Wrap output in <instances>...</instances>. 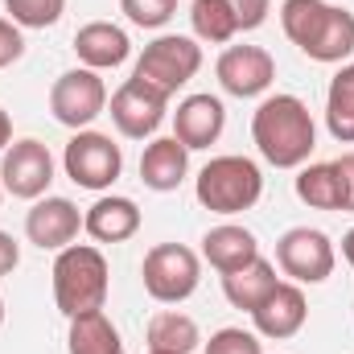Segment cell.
<instances>
[{"label": "cell", "instance_id": "cell-1", "mask_svg": "<svg viewBox=\"0 0 354 354\" xmlns=\"http://www.w3.org/2000/svg\"><path fill=\"white\" fill-rule=\"evenodd\" d=\"M252 140L268 165L301 169L309 153L317 149V128H313L309 107L297 95H268L252 115Z\"/></svg>", "mask_w": 354, "mask_h": 354}, {"label": "cell", "instance_id": "cell-2", "mask_svg": "<svg viewBox=\"0 0 354 354\" xmlns=\"http://www.w3.org/2000/svg\"><path fill=\"white\" fill-rule=\"evenodd\" d=\"M50 276H54V305H58L66 317L95 313V309L107 305L111 276H107V260H103L99 248H91V243H71V248H62Z\"/></svg>", "mask_w": 354, "mask_h": 354}, {"label": "cell", "instance_id": "cell-3", "mask_svg": "<svg viewBox=\"0 0 354 354\" xmlns=\"http://www.w3.org/2000/svg\"><path fill=\"white\" fill-rule=\"evenodd\" d=\"M194 194L206 210L214 214H243L260 202L264 194V174L252 157H239V153H227V157H214L202 165V174L194 181Z\"/></svg>", "mask_w": 354, "mask_h": 354}, {"label": "cell", "instance_id": "cell-4", "mask_svg": "<svg viewBox=\"0 0 354 354\" xmlns=\"http://www.w3.org/2000/svg\"><path fill=\"white\" fill-rule=\"evenodd\" d=\"M198 71H202V46L194 37L165 33V37L145 46V54L136 58L132 79H140L145 87H153V91H161L165 99H174L177 87H185Z\"/></svg>", "mask_w": 354, "mask_h": 354}, {"label": "cell", "instance_id": "cell-5", "mask_svg": "<svg viewBox=\"0 0 354 354\" xmlns=\"http://www.w3.org/2000/svg\"><path fill=\"white\" fill-rule=\"evenodd\" d=\"M140 280L153 301L181 305L185 297H194V288L202 280V260L185 243H157V248H149V256L140 264Z\"/></svg>", "mask_w": 354, "mask_h": 354}, {"label": "cell", "instance_id": "cell-6", "mask_svg": "<svg viewBox=\"0 0 354 354\" xmlns=\"http://www.w3.org/2000/svg\"><path fill=\"white\" fill-rule=\"evenodd\" d=\"M50 111H54L58 124L83 132L87 124H95L107 111V83L99 79V71L75 66V71H66V75L54 79V87H50Z\"/></svg>", "mask_w": 354, "mask_h": 354}, {"label": "cell", "instance_id": "cell-7", "mask_svg": "<svg viewBox=\"0 0 354 354\" xmlns=\"http://www.w3.org/2000/svg\"><path fill=\"white\" fill-rule=\"evenodd\" d=\"M334 243L317 227H292L276 239V264L297 284H322L334 276Z\"/></svg>", "mask_w": 354, "mask_h": 354}, {"label": "cell", "instance_id": "cell-8", "mask_svg": "<svg viewBox=\"0 0 354 354\" xmlns=\"http://www.w3.org/2000/svg\"><path fill=\"white\" fill-rule=\"evenodd\" d=\"M62 169L83 189H107L120 177V169H124V153H120V145L111 136L83 128V132L71 136V145L62 153Z\"/></svg>", "mask_w": 354, "mask_h": 354}, {"label": "cell", "instance_id": "cell-9", "mask_svg": "<svg viewBox=\"0 0 354 354\" xmlns=\"http://www.w3.org/2000/svg\"><path fill=\"white\" fill-rule=\"evenodd\" d=\"M54 181V157L41 140L25 136V140H12V149H4V161H0V185L4 194L12 198H25V202H37Z\"/></svg>", "mask_w": 354, "mask_h": 354}, {"label": "cell", "instance_id": "cell-10", "mask_svg": "<svg viewBox=\"0 0 354 354\" xmlns=\"http://www.w3.org/2000/svg\"><path fill=\"white\" fill-rule=\"evenodd\" d=\"M165 107H169V99H165L161 91L145 87L140 79H128L124 87L111 95L107 115H111V124L120 128V136L145 140V136H153V132L165 124Z\"/></svg>", "mask_w": 354, "mask_h": 354}, {"label": "cell", "instance_id": "cell-11", "mask_svg": "<svg viewBox=\"0 0 354 354\" xmlns=\"http://www.w3.org/2000/svg\"><path fill=\"white\" fill-rule=\"evenodd\" d=\"M214 75H218V83H223L227 95H235V99H256V95H264V91L272 87L276 62H272V54H268L264 46H227V50L218 54Z\"/></svg>", "mask_w": 354, "mask_h": 354}, {"label": "cell", "instance_id": "cell-12", "mask_svg": "<svg viewBox=\"0 0 354 354\" xmlns=\"http://www.w3.org/2000/svg\"><path fill=\"white\" fill-rule=\"evenodd\" d=\"M83 231V214L71 198H37L33 210L25 214V235L33 248L41 252H62L79 239Z\"/></svg>", "mask_w": 354, "mask_h": 354}, {"label": "cell", "instance_id": "cell-13", "mask_svg": "<svg viewBox=\"0 0 354 354\" xmlns=\"http://www.w3.org/2000/svg\"><path fill=\"white\" fill-rule=\"evenodd\" d=\"M305 317H309V301H305L301 284H284V280L252 309L256 334H260V338H272V342H284V338L301 334Z\"/></svg>", "mask_w": 354, "mask_h": 354}, {"label": "cell", "instance_id": "cell-14", "mask_svg": "<svg viewBox=\"0 0 354 354\" xmlns=\"http://www.w3.org/2000/svg\"><path fill=\"white\" fill-rule=\"evenodd\" d=\"M227 128V107L214 95H185L174 111V136L185 149H210Z\"/></svg>", "mask_w": 354, "mask_h": 354}, {"label": "cell", "instance_id": "cell-15", "mask_svg": "<svg viewBox=\"0 0 354 354\" xmlns=\"http://www.w3.org/2000/svg\"><path fill=\"white\" fill-rule=\"evenodd\" d=\"M189 174V149L177 140V136H157L145 145L140 153V181L157 194H169L177 189Z\"/></svg>", "mask_w": 354, "mask_h": 354}, {"label": "cell", "instance_id": "cell-16", "mask_svg": "<svg viewBox=\"0 0 354 354\" xmlns=\"http://www.w3.org/2000/svg\"><path fill=\"white\" fill-rule=\"evenodd\" d=\"M75 54L87 71H111L120 62H128L132 54V41L120 25L111 21H87L79 33H75Z\"/></svg>", "mask_w": 354, "mask_h": 354}, {"label": "cell", "instance_id": "cell-17", "mask_svg": "<svg viewBox=\"0 0 354 354\" xmlns=\"http://www.w3.org/2000/svg\"><path fill=\"white\" fill-rule=\"evenodd\" d=\"M256 256H260V243H256V235H252L248 227H239V223H218V227H210V231L202 235V260L214 268L218 276L252 264Z\"/></svg>", "mask_w": 354, "mask_h": 354}, {"label": "cell", "instance_id": "cell-18", "mask_svg": "<svg viewBox=\"0 0 354 354\" xmlns=\"http://www.w3.org/2000/svg\"><path fill=\"white\" fill-rule=\"evenodd\" d=\"M83 231L95 243H124V239H132L140 231V206L132 198H120V194L99 198L83 214Z\"/></svg>", "mask_w": 354, "mask_h": 354}, {"label": "cell", "instance_id": "cell-19", "mask_svg": "<svg viewBox=\"0 0 354 354\" xmlns=\"http://www.w3.org/2000/svg\"><path fill=\"white\" fill-rule=\"evenodd\" d=\"M276 284H280V280H276V268L268 264L264 256H256L252 264H243V268H235V272L223 276V297H227L235 309H248V313H252Z\"/></svg>", "mask_w": 354, "mask_h": 354}, {"label": "cell", "instance_id": "cell-20", "mask_svg": "<svg viewBox=\"0 0 354 354\" xmlns=\"http://www.w3.org/2000/svg\"><path fill=\"white\" fill-rule=\"evenodd\" d=\"M66 351L71 354H124V342H120L115 322H111L103 309H95V313H79V317H71Z\"/></svg>", "mask_w": 354, "mask_h": 354}, {"label": "cell", "instance_id": "cell-21", "mask_svg": "<svg viewBox=\"0 0 354 354\" xmlns=\"http://www.w3.org/2000/svg\"><path fill=\"white\" fill-rule=\"evenodd\" d=\"M198 342H202V334L189 313L165 309L149 322V354H194Z\"/></svg>", "mask_w": 354, "mask_h": 354}, {"label": "cell", "instance_id": "cell-22", "mask_svg": "<svg viewBox=\"0 0 354 354\" xmlns=\"http://www.w3.org/2000/svg\"><path fill=\"white\" fill-rule=\"evenodd\" d=\"M297 198L313 210H342L346 194H342V177L334 169V161H317V165H301L297 174Z\"/></svg>", "mask_w": 354, "mask_h": 354}, {"label": "cell", "instance_id": "cell-23", "mask_svg": "<svg viewBox=\"0 0 354 354\" xmlns=\"http://www.w3.org/2000/svg\"><path fill=\"white\" fill-rule=\"evenodd\" d=\"M354 54V12L342 4H330V17L317 33V41L305 50V58L313 62H342Z\"/></svg>", "mask_w": 354, "mask_h": 354}, {"label": "cell", "instance_id": "cell-24", "mask_svg": "<svg viewBox=\"0 0 354 354\" xmlns=\"http://www.w3.org/2000/svg\"><path fill=\"white\" fill-rule=\"evenodd\" d=\"M326 17H330V4H326V0H284V4H280L284 37H288L301 54L317 41V33H322Z\"/></svg>", "mask_w": 354, "mask_h": 354}, {"label": "cell", "instance_id": "cell-25", "mask_svg": "<svg viewBox=\"0 0 354 354\" xmlns=\"http://www.w3.org/2000/svg\"><path fill=\"white\" fill-rule=\"evenodd\" d=\"M326 128L338 145H354V66H342L326 91Z\"/></svg>", "mask_w": 354, "mask_h": 354}, {"label": "cell", "instance_id": "cell-26", "mask_svg": "<svg viewBox=\"0 0 354 354\" xmlns=\"http://www.w3.org/2000/svg\"><path fill=\"white\" fill-rule=\"evenodd\" d=\"M189 25H194V37L206 41V46H227L239 33V21H235L227 0H194L189 4Z\"/></svg>", "mask_w": 354, "mask_h": 354}, {"label": "cell", "instance_id": "cell-27", "mask_svg": "<svg viewBox=\"0 0 354 354\" xmlns=\"http://www.w3.org/2000/svg\"><path fill=\"white\" fill-rule=\"evenodd\" d=\"M4 8H8V21L21 29H50L62 21L66 0H4Z\"/></svg>", "mask_w": 354, "mask_h": 354}, {"label": "cell", "instance_id": "cell-28", "mask_svg": "<svg viewBox=\"0 0 354 354\" xmlns=\"http://www.w3.org/2000/svg\"><path fill=\"white\" fill-rule=\"evenodd\" d=\"M120 12L140 29H161L177 12V0H120Z\"/></svg>", "mask_w": 354, "mask_h": 354}, {"label": "cell", "instance_id": "cell-29", "mask_svg": "<svg viewBox=\"0 0 354 354\" xmlns=\"http://www.w3.org/2000/svg\"><path fill=\"white\" fill-rule=\"evenodd\" d=\"M206 354H264V346H260V334L239 330V326H227V330L210 334Z\"/></svg>", "mask_w": 354, "mask_h": 354}, {"label": "cell", "instance_id": "cell-30", "mask_svg": "<svg viewBox=\"0 0 354 354\" xmlns=\"http://www.w3.org/2000/svg\"><path fill=\"white\" fill-rule=\"evenodd\" d=\"M227 4H231V12H235V21H239V33L260 29L268 21V12H272V0H227Z\"/></svg>", "mask_w": 354, "mask_h": 354}, {"label": "cell", "instance_id": "cell-31", "mask_svg": "<svg viewBox=\"0 0 354 354\" xmlns=\"http://www.w3.org/2000/svg\"><path fill=\"white\" fill-rule=\"evenodd\" d=\"M21 54H25V37H21V25H12L8 17H0V71H4V66H12Z\"/></svg>", "mask_w": 354, "mask_h": 354}, {"label": "cell", "instance_id": "cell-32", "mask_svg": "<svg viewBox=\"0 0 354 354\" xmlns=\"http://www.w3.org/2000/svg\"><path fill=\"white\" fill-rule=\"evenodd\" d=\"M334 169H338V177H342V194H346L342 210H354V153H342V157L334 161Z\"/></svg>", "mask_w": 354, "mask_h": 354}, {"label": "cell", "instance_id": "cell-33", "mask_svg": "<svg viewBox=\"0 0 354 354\" xmlns=\"http://www.w3.org/2000/svg\"><path fill=\"white\" fill-rule=\"evenodd\" d=\"M17 264H21V248L8 231H0V276H8Z\"/></svg>", "mask_w": 354, "mask_h": 354}, {"label": "cell", "instance_id": "cell-34", "mask_svg": "<svg viewBox=\"0 0 354 354\" xmlns=\"http://www.w3.org/2000/svg\"><path fill=\"white\" fill-rule=\"evenodd\" d=\"M8 140H12V120H8V111H0V153L8 149Z\"/></svg>", "mask_w": 354, "mask_h": 354}, {"label": "cell", "instance_id": "cell-35", "mask_svg": "<svg viewBox=\"0 0 354 354\" xmlns=\"http://www.w3.org/2000/svg\"><path fill=\"white\" fill-rule=\"evenodd\" d=\"M342 256H346V264L354 268V227L346 231V235H342Z\"/></svg>", "mask_w": 354, "mask_h": 354}, {"label": "cell", "instance_id": "cell-36", "mask_svg": "<svg viewBox=\"0 0 354 354\" xmlns=\"http://www.w3.org/2000/svg\"><path fill=\"white\" fill-rule=\"evenodd\" d=\"M0 326H4V301H0Z\"/></svg>", "mask_w": 354, "mask_h": 354}, {"label": "cell", "instance_id": "cell-37", "mask_svg": "<svg viewBox=\"0 0 354 354\" xmlns=\"http://www.w3.org/2000/svg\"><path fill=\"white\" fill-rule=\"evenodd\" d=\"M0 202H4V185H0Z\"/></svg>", "mask_w": 354, "mask_h": 354}]
</instances>
